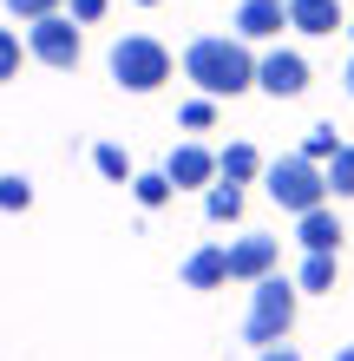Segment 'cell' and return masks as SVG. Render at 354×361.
<instances>
[{"mask_svg":"<svg viewBox=\"0 0 354 361\" xmlns=\"http://www.w3.org/2000/svg\"><path fill=\"white\" fill-rule=\"evenodd\" d=\"M256 86H263L269 99H302V92H308V59L289 53V47H269V53L256 59Z\"/></svg>","mask_w":354,"mask_h":361,"instance_id":"cell-6","label":"cell"},{"mask_svg":"<svg viewBox=\"0 0 354 361\" xmlns=\"http://www.w3.org/2000/svg\"><path fill=\"white\" fill-rule=\"evenodd\" d=\"M276 263H282L276 237H236L230 243V283H263V276H276Z\"/></svg>","mask_w":354,"mask_h":361,"instance_id":"cell-7","label":"cell"},{"mask_svg":"<svg viewBox=\"0 0 354 361\" xmlns=\"http://www.w3.org/2000/svg\"><path fill=\"white\" fill-rule=\"evenodd\" d=\"M289 27L308 33V39H328V33H341L348 20H341V0H289Z\"/></svg>","mask_w":354,"mask_h":361,"instance_id":"cell-10","label":"cell"},{"mask_svg":"<svg viewBox=\"0 0 354 361\" xmlns=\"http://www.w3.org/2000/svg\"><path fill=\"white\" fill-rule=\"evenodd\" d=\"M341 152V138H335V125H308V138H302V158L308 164H328Z\"/></svg>","mask_w":354,"mask_h":361,"instance_id":"cell-19","label":"cell"},{"mask_svg":"<svg viewBox=\"0 0 354 361\" xmlns=\"http://www.w3.org/2000/svg\"><path fill=\"white\" fill-rule=\"evenodd\" d=\"M296 302H302V289H296V283H282V276H263V283H256V295H249L243 342H256V348L289 342V329H296Z\"/></svg>","mask_w":354,"mask_h":361,"instance_id":"cell-2","label":"cell"},{"mask_svg":"<svg viewBox=\"0 0 354 361\" xmlns=\"http://www.w3.org/2000/svg\"><path fill=\"white\" fill-rule=\"evenodd\" d=\"M282 27H289V0H243L236 7V39H249V47L282 39Z\"/></svg>","mask_w":354,"mask_h":361,"instance_id":"cell-8","label":"cell"},{"mask_svg":"<svg viewBox=\"0 0 354 361\" xmlns=\"http://www.w3.org/2000/svg\"><path fill=\"white\" fill-rule=\"evenodd\" d=\"M92 164H99V178H112V184H132V178H138V171H132V158H125V145H99Z\"/></svg>","mask_w":354,"mask_h":361,"instance_id":"cell-18","label":"cell"},{"mask_svg":"<svg viewBox=\"0 0 354 361\" xmlns=\"http://www.w3.org/2000/svg\"><path fill=\"white\" fill-rule=\"evenodd\" d=\"M177 125H184V132H210V125H217V99H191L177 112Z\"/></svg>","mask_w":354,"mask_h":361,"instance_id":"cell-20","label":"cell"},{"mask_svg":"<svg viewBox=\"0 0 354 361\" xmlns=\"http://www.w3.org/2000/svg\"><path fill=\"white\" fill-rule=\"evenodd\" d=\"M341 86H348V99H354V59H348V73H341Z\"/></svg>","mask_w":354,"mask_h":361,"instance_id":"cell-26","label":"cell"},{"mask_svg":"<svg viewBox=\"0 0 354 361\" xmlns=\"http://www.w3.org/2000/svg\"><path fill=\"white\" fill-rule=\"evenodd\" d=\"M106 7H112V0H72V20H86V27H92V20H106Z\"/></svg>","mask_w":354,"mask_h":361,"instance_id":"cell-24","label":"cell"},{"mask_svg":"<svg viewBox=\"0 0 354 361\" xmlns=\"http://www.w3.org/2000/svg\"><path fill=\"white\" fill-rule=\"evenodd\" d=\"M138 7H158V0H138Z\"/></svg>","mask_w":354,"mask_h":361,"instance_id":"cell-28","label":"cell"},{"mask_svg":"<svg viewBox=\"0 0 354 361\" xmlns=\"http://www.w3.org/2000/svg\"><path fill=\"white\" fill-rule=\"evenodd\" d=\"M27 204H33V184L20 171H7V178H0V210H27Z\"/></svg>","mask_w":354,"mask_h":361,"instance_id":"cell-21","label":"cell"},{"mask_svg":"<svg viewBox=\"0 0 354 361\" xmlns=\"http://www.w3.org/2000/svg\"><path fill=\"white\" fill-rule=\"evenodd\" d=\"M335 257H315V250H308V263H302V276H296V289H308V295H328L335 289Z\"/></svg>","mask_w":354,"mask_h":361,"instance_id":"cell-16","label":"cell"},{"mask_svg":"<svg viewBox=\"0 0 354 361\" xmlns=\"http://www.w3.org/2000/svg\"><path fill=\"white\" fill-rule=\"evenodd\" d=\"M348 33H354V27H348Z\"/></svg>","mask_w":354,"mask_h":361,"instance_id":"cell-29","label":"cell"},{"mask_svg":"<svg viewBox=\"0 0 354 361\" xmlns=\"http://www.w3.org/2000/svg\"><path fill=\"white\" fill-rule=\"evenodd\" d=\"M296 237H302V250H315V257H335V250H341V217L328 204H315V210L296 217Z\"/></svg>","mask_w":354,"mask_h":361,"instance_id":"cell-11","label":"cell"},{"mask_svg":"<svg viewBox=\"0 0 354 361\" xmlns=\"http://www.w3.org/2000/svg\"><path fill=\"white\" fill-rule=\"evenodd\" d=\"M164 178H171L177 190H210V178H217V152H203V145H177V152L164 158Z\"/></svg>","mask_w":354,"mask_h":361,"instance_id":"cell-9","label":"cell"},{"mask_svg":"<svg viewBox=\"0 0 354 361\" xmlns=\"http://www.w3.org/2000/svg\"><path fill=\"white\" fill-rule=\"evenodd\" d=\"M335 361H354V342H348V348H335Z\"/></svg>","mask_w":354,"mask_h":361,"instance_id":"cell-27","label":"cell"},{"mask_svg":"<svg viewBox=\"0 0 354 361\" xmlns=\"http://www.w3.org/2000/svg\"><path fill=\"white\" fill-rule=\"evenodd\" d=\"M27 53L39 59V66H59V73H72L86 47H79V27H72L66 13H46V20H33V27H27Z\"/></svg>","mask_w":354,"mask_h":361,"instance_id":"cell-5","label":"cell"},{"mask_svg":"<svg viewBox=\"0 0 354 361\" xmlns=\"http://www.w3.org/2000/svg\"><path fill=\"white\" fill-rule=\"evenodd\" d=\"M263 184H269V197H276V204L289 210V217H302V210L328 204V178H322V164H308L302 152H296V158L263 164Z\"/></svg>","mask_w":354,"mask_h":361,"instance_id":"cell-4","label":"cell"},{"mask_svg":"<svg viewBox=\"0 0 354 361\" xmlns=\"http://www.w3.org/2000/svg\"><path fill=\"white\" fill-rule=\"evenodd\" d=\"M7 13H13V20H27V27H33V20L59 13V0H7Z\"/></svg>","mask_w":354,"mask_h":361,"instance_id":"cell-22","label":"cell"},{"mask_svg":"<svg viewBox=\"0 0 354 361\" xmlns=\"http://www.w3.org/2000/svg\"><path fill=\"white\" fill-rule=\"evenodd\" d=\"M263 361H302V355H296V348H282V342H276V348H263Z\"/></svg>","mask_w":354,"mask_h":361,"instance_id":"cell-25","label":"cell"},{"mask_svg":"<svg viewBox=\"0 0 354 361\" xmlns=\"http://www.w3.org/2000/svg\"><path fill=\"white\" fill-rule=\"evenodd\" d=\"M328 197H354V145H341L335 158H328Z\"/></svg>","mask_w":354,"mask_h":361,"instance_id":"cell-17","label":"cell"},{"mask_svg":"<svg viewBox=\"0 0 354 361\" xmlns=\"http://www.w3.org/2000/svg\"><path fill=\"white\" fill-rule=\"evenodd\" d=\"M184 79L203 92V99H236L256 86V53H249V39L236 33H203L184 47Z\"/></svg>","mask_w":354,"mask_h":361,"instance_id":"cell-1","label":"cell"},{"mask_svg":"<svg viewBox=\"0 0 354 361\" xmlns=\"http://www.w3.org/2000/svg\"><path fill=\"white\" fill-rule=\"evenodd\" d=\"M106 66H112V79H118L125 92H158L164 79H171V47L151 39V33H125Z\"/></svg>","mask_w":354,"mask_h":361,"instance_id":"cell-3","label":"cell"},{"mask_svg":"<svg viewBox=\"0 0 354 361\" xmlns=\"http://www.w3.org/2000/svg\"><path fill=\"white\" fill-rule=\"evenodd\" d=\"M203 217L210 224H236L243 217V184H210L203 190Z\"/></svg>","mask_w":354,"mask_h":361,"instance_id":"cell-14","label":"cell"},{"mask_svg":"<svg viewBox=\"0 0 354 361\" xmlns=\"http://www.w3.org/2000/svg\"><path fill=\"white\" fill-rule=\"evenodd\" d=\"M13 73H20V33L0 27V79H13Z\"/></svg>","mask_w":354,"mask_h":361,"instance_id":"cell-23","label":"cell"},{"mask_svg":"<svg viewBox=\"0 0 354 361\" xmlns=\"http://www.w3.org/2000/svg\"><path fill=\"white\" fill-rule=\"evenodd\" d=\"M184 283H191V289H223V283H230V250H223V243L197 250V257L184 263Z\"/></svg>","mask_w":354,"mask_h":361,"instance_id":"cell-12","label":"cell"},{"mask_svg":"<svg viewBox=\"0 0 354 361\" xmlns=\"http://www.w3.org/2000/svg\"><path fill=\"white\" fill-rule=\"evenodd\" d=\"M217 178L223 184H256L263 178V152H256V145H230V152H217Z\"/></svg>","mask_w":354,"mask_h":361,"instance_id":"cell-13","label":"cell"},{"mask_svg":"<svg viewBox=\"0 0 354 361\" xmlns=\"http://www.w3.org/2000/svg\"><path fill=\"white\" fill-rule=\"evenodd\" d=\"M132 197H138L144 210H164V204L177 197V184L164 178V171H138V178H132Z\"/></svg>","mask_w":354,"mask_h":361,"instance_id":"cell-15","label":"cell"}]
</instances>
